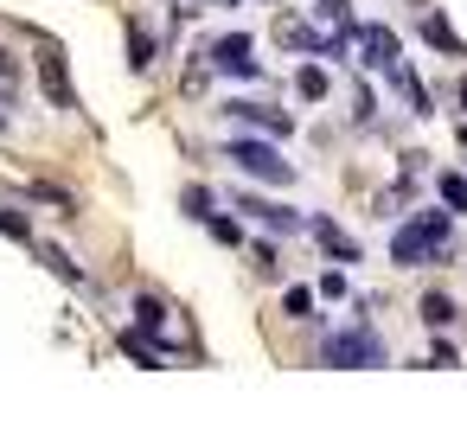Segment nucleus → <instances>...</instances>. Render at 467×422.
<instances>
[{
  "label": "nucleus",
  "instance_id": "nucleus-31",
  "mask_svg": "<svg viewBox=\"0 0 467 422\" xmlns=\"http://www.w3.org/2000/svg\"><path fill=\"white\" fill-rule=\"evenodd\" d=\"M0 135H7V116H0Z\"/></svg>",
  "mask_w": 467,
  "mask_h": 422
},
{
  "label": "nucleus",
  "instance_id": "nucleus-14",
  "mask_svg": "<svg viewBox=\"0 0 467 422\" xmlns=\"http://www.w3.org/2000/svg\"><path fill=\"white\" fill-rule=\"evenodd\" d=\"M116 345H122V352H129V358H135L141 371H154V365L167 358L161 345H148V339H141V326H122V333H116Z\"/></svg>",
  "mask_w": 467,
  "mask_h": 422
},
{
  "label": "nucleus",
  "instance_id": "nucleus-7",
  "mask_svg": "<svg viewBox=\"0 0 467 422\" xmlns=\"http://www.w3.org/2000/svg\"><path fill=\"white\" fill-rule=\"evenodd\" d=\"M39 90H46V103H58V109H84V97L71 90V71H65V52H39Z\"/></svg>",
  "mask_w": 467,
  "mask_h": 422
},
{
  "label": "nucleus",
  "instance_id": "nucleus-26",
  "mask_svg": "<svg viewBox=\"0 0 467 422\" xmlns=\"http://www.w3.org/2000/svg\"><path fill=\"white\" fill-rule=\"evenodd\" d=\"M314 294H320V301H339V294H346V275H339V269H327V275L314 282Z\"/></svg>",
  "mask_w": 467,
  "mask_h": 422
},
{
  "label": "nucleus",
  "instance_id": "nucleus-28",
  "mask_svg": "<svg viewBox=\"0 0 467 422\" xmlns=\"http://www.w3.org/2000/svg\"><path fill=\"white\" fill-rule=\"evenodd\" d=\"M0 84H7V90H14V84H20V58H14V52H7V46H0Z\"/></svg>",
  "mask_w": 467,
  "mask_h": 422
},
{
  "label": "nucleus",
  "instance_id": "nucleus-11",
  "mask_svg": "<svg viewBox=\"0 0 467 422\" xmlns=\"http://www.w3.org/2000/svg\"><path fill=\"white\" fill-rule=\"evenodd\" d=\"M416 314H422V326H429V333H448V326L461 320V307H454V294H441V288H429V294L416 301Z\"/></svg>",
  "mask_w": 467,
  "mask_h": 422
},
{
  "label": "nucleus",
  "instance_id": "nucleus-24",
  "mask_svg": "<svg viewBox=\"0 0 467 422\" xmlns=\"http://www.w3.org/2000/svg\"><path fill=\"white\" fill-rule=\"evenodd\" d=\"M0 231H7L14 243H33V224H26V211H7V205H0Z\"/></svg>",
  "mask_w": 467,
  "mask_h": 422
},
{
  "label": "nucleus",
  "instance_id": "nucleus-18",
  "mask_svg": "<svg viewBox=\"0 0 467 422\" xmlns=\"http://www.w3.org/2000/svg\"><path fill=\"white\" fill-rule=\"evenodd\" d=\"M390 77H397V90H403V103H410V109H416V116H429V84H416V77H410V71H403V65H397V71H390Z\"/></svg>",
  "mask_w": 467,
  "mask_h": 422
},
{
  "label": "nucleus",
  "instance_id": "nucleus-29",
  "mask_svg": "<svg viewBox=\"0 0 467 422\" xmlns=\"http://www.w3.org/2000/svg\"><path fill=\"white\" fill-rule=\"evenodd\" d=\"M429 358H435V365H461V352H454L448 339H435V345H429Z\"/></svg>",
  "mask_w": 467,
  "mask_h": 422
},
{
  "label": "nucleus",
  "instance_id": "nucleus-27",
  "mask_svg": "<svg viewBox=\"0 0 467 422\" xmlns=\"http://www.w3.org/2000/svg\"><path fill=\"white\" fill-rule=\"evenodd\" d=\"M352 116H358V122H371V116H378V97H371L365 84H358V97H352Z\"/></svg>",
  "mask_w": 467,
  "mask_h": 422
},
{
  "label": "nucleus",
  "instance_id": "nucleus-3",
  "mask_svg": "<svg viewBox=\"0 0 467 422\" xmlns=\"http://www.w3.org/2000/svg\"><path fill=\"white\" fill-rule=\"evenodd\" d=\"M224 160H237V167H244L250 180H263V186H295V160H282L269 135H237V141H224Z\"/></svg>",
  "mask_w": 467,
  "mask_h": 422
},
{
  "label": "nucleus",
  "instance_id": "nucleus-8",
  "mask_svg": "<svg viewBox=\"0 0 467 422\" xmlns=\"http://www.w3.org/2000/svg\"><path fill=\"white\" fill-rule=\"evenodd\" d=\"M237 205H244L256 224H269L275 237H295V231H307V218H301L295 205H275V199H263V192H237Z\"/></svg>",
  "mask_w": 467,
  "mask_h": 422
},
{
  "label": "nucleus",
  "instance_id": "nucleus-21",
  "mask_svg": "<svg viewBox=\"0 0 467 422\" xmlns=\"http://www.w3.org/2000/svg\"><path fill=\"white\" fill-rule=\"evenodd\" d=\"M205 231H212V243H224V250H237V243H244L237 218H224V211H212V218H205Z\"/></svg>",
  "mask_w": 467,
  "mask_h": 422
},
{
  "label": "nucleus",
  "instance_id": "nucleus-1",
  "mask_svg": "<svg viewBox=\"0 0 467 422\" xmlns=\"http://www.w3.org/2000/svg\"><path fill=\"white\" fill-rule=\"evenodd\" d=\"M448 205H435V211H416L397 237H390V262L397 269H416V262H454V243H448Z\"/></svg>",
  "mask_w": 467,
  "mask_h": 422
},
{
  "label": "nucleus",
  "instance_id": "nucleus-30",
  "mask_svg": "<svg viewBox=\"0 0 467 422\" xmlns=\"http://www.w3.org/2000/svg\"><path fill=\"white\" fill-rule=\"evenodd\" d=\"M461 109H467V77H461Z\"/></svg>",
  "mask_w": 467,
  "mask_h": 422
},
{
  "label": "nucleus",
  "instance_id": "nucleus-4",
  "mask_svg": "<svg viewBox=\"0 0 467 422\" xmlns=\"http://www.w3.org/2000/svg\"><path fill=\"white\" fill-rule=\"evenodd\" d=\"M250 52H256L250 33H224V39H212V46L199 52V65H212V71H224V77H237V84H263V65H256Z\"/></svg>",
  "mask_w": 467,
  "mask_h": 422
},
{
  "label": "nucleus",
  "instance_id": "nucleus-2",
  "mask_svg": "<svg viewBox=\"0 0 467 422\" xmlns=\"http://www.w3.org/2000/svg\"><path fill=\"white\" fill-rule=\"evenodd\" d=\"M314 358H320V365H333V371H358V365L371 371V365H390V345L358 320V326H346V333H327V339L314 345Z\"/></svg>",
  "mask_w": 467,
  "mask_h": 422
},
{
  "label": "nucleus",
  "instance_id": "nucleus-6",
  "mask_svg": "<svg viewBox=\"0 0 467 422\" xmlns=\"http://www.w3.org/2000/svg\"><path fill=\"white\" fill-rule=\"evenodd\" d=\"M218 116H231V122H244V129H256V135H269V141H282V135H295V116L288 109H269V103H218Z\"/></svg>",
  "mask_w": 467,
  "mask_h": 422
},
{
  "label": "nucleus",
  "instance_id": "nucleus-5",
  "mask_svg": "<svg viewBox=\"0 0 467 422\" xmlns=\"http://www.w3.org/2000/svg\"><path fill=\"white\" fill-rule=\"evenodd\" d=\"M352 46H358L365 65H378V71H397V58H403V39H397L390 26H378V20H352Z\"/></svg>",
  "mask_w": 467,
  "mask_h": 422
},
{
  "label": "nucleus",
  "instance_id": "nucleus-12",
  "mask_svg": "<svg viewBox=\"0 0 467 422\" xmlns=\"http://www.w3.org/2000/svg\"><path fill=\"white\" fill-rule=\"evenodd\" d=\"M135 326H141V333H154V339H161V352H167V301H161V294H135Z\"/></svg>",
  "mask_w": 467,
  "mask_h": 422
},
{
  "label": "nucleus",
  "instance_id": "nucleus-16",
  "mask_svg": "<svg viewBox=\"0 0 467 422\" xmlns=\"http://www.w3.org/2000/svg\"><path fill=\"white\" fill-rule=\"evenodd\" d=\"M180 211H186V218H199V224H205V218H212V211H218V192H212V186H199V180H192V186H186V192H180Z\"/></svg>",
  "mask_w": 467,
  "mask_h": 422
},
{
  "label": "nucleus",
  "instance_id": "nucleus-13",
  "mask_svg": "<svg viewBox=\"0 0 467 422\" xmlns=\"http://www.w3.org/2000/svg\"><path fill=\"white\" fill-rule=\"evenodd\" d=\"M154 58H161L154 33H148L141 20H129V65H135V71H154Z\"/></svg>",
  "mask_w": 467,
  "mask_h": 422
},
{
  "label": "nucleus",
  "instance_id": "nucleus-23",
  "mask_svg": "<svg viewBox=\"0 0 467 422\" xmlns=\"http://www.w3.org/2000/svg\"><path fill=\"white\" fill-rule=\"evenodd\" d=\"M26 192H33V199H39V205H58V211H65V218H71V211H78V199H71V192H58V186H46V180H39V186H26Z\"/></svg>",
  "mask_w": 467,
  "mask_h": 422
},
{
  "label": "nucleus",
  "instance_id": "nucleus-9",
  "mask_svg": "<svg viewBox=\"0 0 467 422\" xmlns=\"http://www.w3.org/2000/svg\"><path fill=\"white\" fill-rule=\"evenodd\" d=\"M416 39H422V46H435L441 58H467V46H461V39H454V26L441 20V7H422V14H416Z\"/></svg>",
  "mask_w": 467,
  "mask_h": 422
},
{
  "label": "nucleus",
  "instance_id": "nucleus-22",
  "mask_svg": "<svg viewBox=\"0 0 467 422\" xmlns=\"http://www.w3.org/2000/svg\"><path fill=\"white\" fill-rule=\"evenodd\" d=\"M314 14H320L327 26H339V33H352V7H346V0H314Z\"/></svg>",
  "mask_w": 467,
  "mask_h": 422
},
{
  "label": "nucleus",
  "instance_id": "nucleus-19",
  "mask_svg": "<svg viewBox=\"0 0 467 422\" xmlns=\"http://www.w3.org/2000/svg\"><path fill=\"white\" fill-rule=\"evenodd\" d=\"M282 314H288V320H314V288H307V282H295V288L282 294Z\"/></svg>",
  "mask_w": 467,
  "mask_h": 422
},
{
  "label": "nucleus",
  "instance_id": "nucleus-20",
  "mask_svg": "<svg viewBox=\"0 0 467 422\" xmlns=\"http://www.w3.org/2000/svg\"><path fill=\"white\" fill-rule=\"evenodd\" d=\"M295 90H301L307 103H320V97H327V71H320V65H301V71H295Z\"/></svg>",
  "mask_w": 467,
  "mask_h": 422
},
{
  "label": "nucleus",
  "instance_id": "nucleus-15",
  "mask_svg": "<svg viewBox=\"0 0 467 422\" xmlns=\"http://www.w3.org/2000/svg\"><path fill=\"white\" fill-rule=\"evenodd\" d=\"M39 262H46L52 275H65L71 288H84V269H78V256H71V250H58V243H39Z\"/></svg>",
  "mask_w": 467,
  "mask_h": 422
},
{
  "label": "nucleus",
  "instance_id": "nucleus-17",
  "mask_svg": "<svg viewBox=\"0 0 467 422\" xmlns=\"http://www.w3.org/2000/svg\"><path fill=\"white\" fill-rule=\"evenodd\" d=\"M435 192H441V205H448L454 218H467V173H441Z\"/></svg>",
  "mask_w": 467,
  "mask_h": 422
},
{
  "label": "nucleus",
  "instance_id": "nucleus-10",
  "mask_svg": "<svg viewBox=\"0 0 467 422\" xmlns=\"http://www.w3.org/2000/svg\"><path fill=\"white\" fill-rule=\"evenodd\" d=\"M307 237H314V243H320L333 262H358V243H352V237L333 224V218H307Z\"/></svg>",
  "mask_w": 467,
  "mask_h": 422
},
{
  "label": "nucleus",
  "instance_id": "nucleus-25",
  "mask_svg": "<svg viewBox=\"0 0 467 422\" xmlns=\"http://www.w3.org/2000/svg\"><path fill=\"white\" fill-rule=\"evenodd\" d=\"M250 256H256V275H263V282H275V275H282V256H275V243H256Z\"/></svg>",
  "mask_w": 467,
  "mask_h": 422
}]
</instances>
